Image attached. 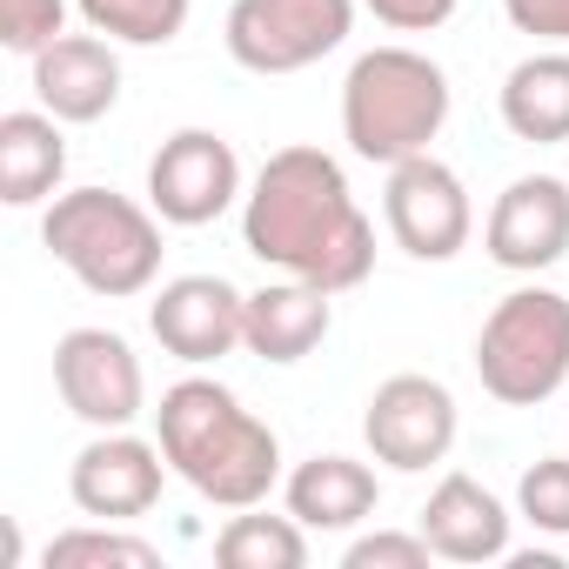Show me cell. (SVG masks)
I'll list each match as a JSON object with an SVG mask.
<instances>
[{
	"label": "cell",
	"mask_w": 569,
	"mask_h": 569,
	"mask_svg": "<svg viewBox=\"0 0 569 569\" xmlns=\"http://www.w3.org/2000/svg\"><path fill=\"white\" fill-rule=\"evenodd\" d=\"M241 241L261 268L349 296L376 274V221L356 208L349 174L322 148H281L241 194Z\"/></svg>",
	"instance_id": "1"
},
{
	"label": "cell",
	"mask_w": 569,
	"mask_h": 569,
	"mask_svg": "<svg viewBox=\"0 0 569 569\" xmlns=\"http://www.w3.org/2000/svg\"><path fill=\"white\" fill-rule=\"evenodd\" d=\"M154 442L168 469L214 509H261L281 482V442L261 416L241 409L234 389L214 376H188L154 409Z\"/></svg>",
	"instance_id": "2"
},
{
	"label": "cell",
	"mask_w": 569,
	"mask_h": 569,
	"mask_svg": "<svg viewBox=\"0 0 569 569\" xmlns=\"http://www.w3.org/2000/svg\"><path fill=\"white\" fill-rule=\"evenodd\" d=\"M41 241L88 296H108V302L148 296L161 274V214L114 188L54 194L41 214Z\"/></svg>",
	"instance_id": "3"
},
{
	"label": "cell",
	"mask_w": 569,
	"mask_h": 569,
	"mask_svg": "<svg viewBox=\"0 0 569 569\" xmlns=\"http://www.w3.org/2000/svg\"><path fill=\"white\" fill-rule=\"evenodd\" d=\"M449 121V74L416 48H369L342 81V141L362 161H409Z\"/></svg>",
	"instance_id": "4"
},
{
	"label": "cell",
	"mask_w": 569,
	"mask_h": 569,
	"mask_svg": "<svg viewBox=\"0 0 569 569\" xmlns=\"http://www.w3.org/2000/svg\"><path fill=\"white\" fill-rule=\"evenodd\" d=\"M476 376L509 409L549 402L569 382V296H556V289L502 296L476 336Z\"/></svg>",
	"instance_id": "5"
},
{
	"label": "cell",
	"mask_w": 569,
	"mask_h": 569,
	"mask_svg": "<svg viewBox=\"0 0 569 569\" xmlns=\"http://www.w3.org/2000/svg\"><path fill=\"white\" fill-rule=\"evenodd\" d=\"M356 28V0H234L228 54L248 74H302Z\"/></svg>",
	"instance_id": "6"
},
{
	"label": "cell",
	"mask_w": 569,
	"mask_h": 569,
	"mask_svg": "<svg viewBox=\"0 0 569 569\" xmlns=\"http://www.w3.org/2000/svg\"><path fill=\"white\" fill-rule=\"evenodd\" d=\"M382 214H389L396 248L416 254V261H456L469 248V228H476L462 174L449 161H436V154H409V161L389 168Z\"/></svg>",
	"instance_id": "7"
},
{
	"label": "cell",
	"mask_w": 569,
	"mask_h": 569,
	"mask_svg": "<svg viewBox=\"0 0 569 569\" xmlns=\"http://www.w3.org/2000/svg\"><path fill=\"white\" fill-rule=\"evenodd\" d=\"M234 194H241V161L214 128H181L148 161V208L168 228H208L234 208Z\"/></svg>",
	"instance_id": "8"
},
{
	"label": "cell",
	"mask_w": 569,
	"mask_h": 569,
	"mask_svg": "<svg viewBox=\"0 0 569 569\" xmlns=\"http://www.w3.org/2000/svg\"><path fill=\"white\" fill-rule=\"evenodd\" d=\"M54 389L68 416H81L88 429H128L148 409L141 356L114 329H68L54 342Z\"/></svg>",
	"instance_id": "9"
},
{
	"label": "cell",
	"mask_w": 569,
	"mask_h": 569,
	"mask_svg": "<svg viewBox=\"0 0 569 569\" xmlns=\"http://www.w3.org/2000/svg\"><path fill=\"white\" fill-rule=\"evenodd\" d=\"M362 436H369L376 462H389L402 476H422L456 449V396L436 376H389L369 396Z\"/></svg>",
	"instance_id": "10"
},
{
	"label": "cell",
	"mask_w": 569,
	"mask_h": 569,
	"mask_svg": "<svg viewBox=\"0 0 569 569\" xmlns=\"http://www.w3.org/2000/svg\"><path fill=\"white\" fill-rule=\"evenodd\" d=\"M148 329L174 362L201 369V362L248 349V296L221 274H174L148 302Z\"/></svg>",
	"instance_id": "11"
},
{
	"label": "cell",
	"mask_w": 569,
	"mask_h": 569,
	"mask_svg": "<svg viewBox=\"0 0 569 569\" xmlns=\"http://www.w3.org/2000/svg\"><path fill=\"white\" fill-rule=\"evenodd\" d=\"M161 476H168L161 442H141V436H128V429H101V436L74 456L68 496H74V509L94 516V522H134V516H148V509L161 502Z\"/></svg>",
	"instance_id": "12"
},
{
	"label": "cell",
	"mask_w": 569,
	"mask_h": 569,
	"mask_svg": "<svg viewBox=\"0 0 569 569\" xmlns=\"http://www.w3.org/2000/svg\"><path fill=\"white\" fill-rule=\"evenodd\" d=\"M489 261L509 274H542L569 254V181L556 174H522L496 194L489 208Z\"/></svg>",
	"instance_id": "13"
},
{
	"label": "cell",
	"mask_w": 569,
	"mask_h": 569,
	"mask_svg": "<svg viewBox=\"0 0 569 569\" xmlns=\"http://www.w3.org/2000/svg\"><path fill=\"white\" fill-rule=\"evenodd\" d=\"M34 94H41V108H48L54 121H74V128L114 114V101H121L114 41H101L94 28H88V34L48 41V48L34 54Z\"/></svg>",
	"instance_id": "14"
},
{
	"label": "cell",
	"mask_w": 569,
	"mask_h": 569,
	"mask_svg": "<svg viewBox=\"0 0 569 569\" xmlns=\"http://www.w3.org/2000/svg\"><path fill=\"white\" fill-rule=\"evenodd\" d=\"M336 329V296L316 289V281H268V289L248 296V356L289 369L302 356H316Z\"/></svg>",
	"instance_id": "15"
},
{
	"label": "cell",
	"mask_w": 569,
	"mask_h": 569,
	"mask_svg": "<svg viewBox=\"0 0 569 569\" xmlns=\"http://www.w3.org/2000/svg\"><path fill=\"white\" fill-rule=\"evenodd\" d=\"M422 536L442 562H496L509 556V509L476 476H442L422 502Z\"/></svg>",
	"instance_id": "16"
},
{
	"label": "cell",
	"mask_w": 569,
	"mask_h": 569,
	"mask_svg": "<svg viewBox=\"0 0 569 569\" xmlns=\"http://www.w3.org/2000/svg\"><path fill=\"white\" fill-rule=\"evenodd\" d=\"M61 174H68V134L48 108L0 114V201L41 208V201H54Z\"/></svg>",
	"instance_id": "17"
},
{
	"label": "cell",
	"mask_w": 569,
	"mask_h": 569,
	"mask_svg": "<svg viewBox=\"0 0 569 569\" xmlns=\"http://www.w3.org/2000/svg\"><path fill=\"white\" fill-rule=\"evenodd\" d=\"M289 516L302 522V529H356V522H369L376 516V502H382V482H376V469L369 462H356V456H309L296 476H289Z\"/></svg>",
	"instance_id": "18"
},
{
	"label": "cell",
	"mask_w": 569,
	"mask_h": 569,
	"mask_svg": "<svg viewBox=\"0 0 569 569\" xmlns=\"http://www.w3.org/2000/svg\"><path fill=\"white\" fill-rule=\"evenodd\" d=\"M502 128L516 141H569V48H549V54H529L509 68L502 81Z\"/></svg>",
	"instance_id": "19"
},
{
	"label": "cell",
	"mask_w": 569,
	"mask_h": 569,
	"mask_svg": "<svg viewBox=\"0 0 569 569\" xmlns=\"http://www.w3.org/2000/svg\"><path fill=\"white\" fill-rule=\"evenodd\" d=\"M214 562L221 569H302L309 562V529L296 516H254V509H241L214 536Z\"/></svg>",
	"instance_id": "20"
},
{
	"label": "cell",
	"mask_w": 569,
	"mask_h": 569,
	"mask_svg": "<svg viewBox=\"0 0 569 569\" xmlns=\"http://www.w3.org/2000/svg\"><path fill=\"white\" fill-rule=\"evenodd\" d=\"M81 21L128 48H168L188 28V0H74Z\"/></svg>",
	"instance_id": "21"
},
{
	"label": "cell",
	"mask_w": 569,
	"mask_h": 569,
	"mask_svg": "<svg viewBox=\"0 0 569 569\" xmlns=\"http://www.w3.org/2000/svg\"><path fill=\"white\" fill-rule=\"evenodd\" d=\"M41 562H48V569H81V562H121V569H154V562H161V549H154V542H141V536H121L114 522H94V516H88L81 529L54 536Z\"/></svg>",
	"instance_id": "22"
},
{
	"label": "cell",
	"mask_w": 569,
	"mask_h": 569,
	"mask_svg": "<svg viewBox=\"0 0 569 569\" xmlns=\"http://www.w3.org/2000/svg\"><path fill=\"white\" fill-rule=\"evenodd\" d=\"M516 516L542 536H569V456H536L516 482Z\"/></svg>",
	"instance_id": "23"
},
{
	"label": "cell",
	"mask_w": 569,
	"mask_h": 569,
	"mask_svg": "<svg viewBox=\"0 0 569 569\" xmlns=\"http://www.w3.org/2000/svg\"><path fill=\"white\" fill-rule=\"evenodd\" d=\"M61 34H68V0H0V48L34 61Z\"/></svg>",
	"instance_id": "24"
},
{
	"label": "cell",
	"mask_w": 569,
	"mask_h": 569,
	"mask_svg": "<svg viewBox=\"0 0 569 569\" xmlns=\"http://www.w3.org/2000/svg\"><path fill=\"white\" fill-rule=\"evenodd\" d=\"M429 536H396V529H376V536H356L342 549V569H429Z\"/></svg>",
	"instance_id": "25"
},
{
	"label": "cell",
	"mask_w": 569,
	"mask_h": 569,
	"mask_svg": "<svg viewBox=\"0 0 569 569\" xmlns=\"http://www.w3.org/2000/svg\"><path fill=\"white\" fill-rule=\"evenodd\" d=\"M516 34H536L549 48H569V0H502Z\"/></svg>",
	"instance_id": "26"
},
{
	"label": "cell",
	"mask_w": 569,
	"mask_h": 569,
	"mask_svg": "<svg viewBox=\"0 0 569 569\" xmlns=\"http://www.w3.org/2000/svg\"><path fill=\"white\" fill-rule=\"evenodd\" d=\"M362 8H369L382 28H396V34H436V28L456 14V0H362Z\"/></svg>",
	"instance_id": "27"
}]
</instances>
